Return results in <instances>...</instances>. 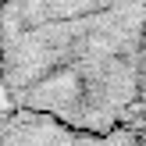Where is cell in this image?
Segmentation results:
<instances>
[{"label":"cell","mask_w":146,"mask_h":146,"mask_svg":"<svg viewBox=\"0 0 146 146\" xmlns=\"http://www.w3.org/2000/svg\"><path fill=\"white\" fill-rule=\"evenodd\" d=\"M0 146H146V132L139 125L86 128L54 114L7 107L0 114Z\"/></svg>","instance_id":"cell-2"},{"label":"cell","mask_w":146,"mask_h":146,"mask_svg":"<svg viewBox=\"0 0 146 146\" xmlns=\"http://www.w3.org/2000/svg\"><path fill=\"white\" fill-rule=\"evenodd\" d=\"M146 0H0L7 107L86 128L139 125Z\"/></svg>","instance_id":"cell-1"},{"label":"cell","mask_w":146,"mask_h":146,"mask_svg":"<svg viewBox=\"0 0 146 146\" xmlns=\"http://www.w3.org/2000/svg\"><path fill=\"white\" fill-rule=\"evenodd\" d=\"M139 128L146 132V57H143V78H139Z\"/></svg>","instance_id":"cell-3"}]
</instances>
